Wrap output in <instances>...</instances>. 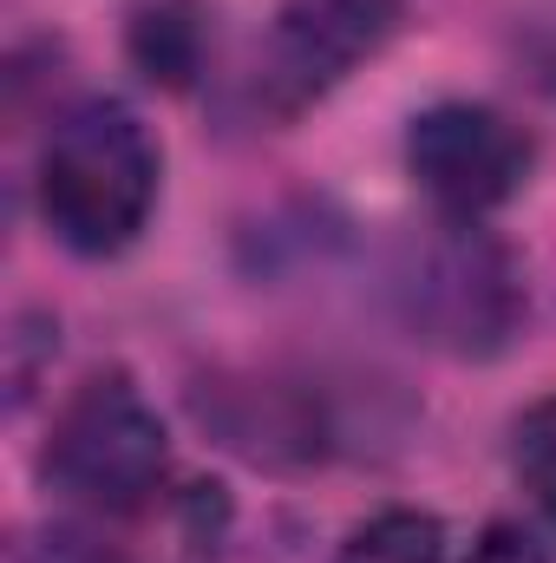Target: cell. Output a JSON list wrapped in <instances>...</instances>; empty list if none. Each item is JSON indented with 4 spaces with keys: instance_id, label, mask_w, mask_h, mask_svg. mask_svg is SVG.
Instances as JSON below:
<instances>
[{
    "instance_id": "9c48e42d",
    "label": "cell",
    "mask_w": 556,
    "mask_h": 563,
    "mask_svg": "<svg viewBox=\"0 0 556 563\" xmlns=\"http://www.w3.org/2000/svg\"><path fill=\"white\" fill-rule=\"evenodd\" d=\"M20 563H119V551L112 544H99V538H86V531H46L40 544H26L20 551Z\"/></svg>"
},
{
    "instance_id": "6da1fadb",
    "label": "cell",
    "mask_w": 556,
    "mask_h": 563,
    "mask_svg": "<svg viewBox=\"0 0 556 563\" xmlns=\"http://www.w3.org/2000/svg\"><path fill=\"white\" fill-rule=\"evenodd\" d=\"M157 203V139L125 99L73 106L40 151V217L73 256H119Z\"/></svg>"
},
{
    "instance_id": "ba28073f",
    "label": "cell",
    "mask_w": 556,
    "mask_h": 563,
    "mask_svg": "<svg viewBox=\"0 0 556 563\" xmlns=\"http://www.w3.org/2000/svg\"><path fill=\"white\" fill-rule=\"evenodd\" d=\"M511 465H518V485L531 492V505L556 525V394L511 426Z\"/></svg>"
},
{
    "instance_id": "3957f363",
    "label": "cell",
    "mask_w": 556,
    "mask_h": 563,
    "mask_svg": "<svg viewBox=\"0 0 556 563\" xmlns=\"http://www.w3.org/2000/svg\"><path fill=\"white\" fill-rule=\"evenodd\" d=\"M400 314L419 341L445 354H498L524 321V282L504 243H491L478 223H445L425 236L400 269Z\"/></svg>"
},
{
    "instance_id": "52a82bcc",
    "label": "cell",
    "mask_w": 556,
    "mask_h": 563,
    "mask_svg": "<svg viewBox=\"0 0 556 563\" xmlns=\"http://www.w3.org/2000/svg\"><path fill=\"white\" fill-rule=\"evenodd\" d=\"M334 563H445V525L432 511H413V505L374 511L367 525L347 531Z\"/></svg>"
},
{
    "instance_id": "277c9868",
    "label": "cell",
    "mask_w": 556,
    "mask_h": 563,
    "mask_svg": "<svg viewBox=\"0 0 556 563\" xmlns=\"http://www.w3.org/2000/svg\"><path fill=\"white\" fill-rule=\"evenodd\" d=\"M407 170H413L419 190L445 217L478 223L485 210H498V203L518 197V184L531 170V139L504 112L452 99V106H432V112L413 119V132H407Z\"/></svg>"
},
{
    "instance_id": "8992f818",
    "label": "cell",
    "mask_w": 556,
    "mask_h": 563,
    "mask_svg": "<svg viewBox=\"0 0 556 563\" xmlns=\"http://www.w3.org/2000/svg\"><path fill=\"white\" fill-rule=\"evenodd\" d=\"M125 46H132V66H138L151 86L184 92L203 73V46H210L203 7L197 0H151L138 20H132V40Z\"/></svg>"
},
{
    "instance_id": "5b68a950",
    "label": "cell",
    "mask_w": 556,
    "mask_h": 563,
    "mask_svg": "<svg viewBox=\"0 0 556 563\" xmlns=\"http://www.w3.org/2000/svg\"><path fill=\"white\" fill-rule=\"evenodd\" d=\"M400 20V0H288L263 53V92L301 112L334 79H347Z\"/></svg>"
},
{
    "instance_id": "7a4b0ae2",
    "label": "cell",
    "mask_w": 556,
    "mask_h": 563,
    "mask_svg": "<svg viewBox=\"0 0 556 563\" xmlns=\"http://www.w3.org/2000/svg\"><path fill=\"white\" fill-rule=\"evenodd\" d=\"M170 472V439L157 407L125 374H92L46 432L40 478L46 492L86 505V511H138Z\"/></svg>"
},
{
    "instance_id": "30bf717a",
    "label": "cell",
    "mask_w": 556,
    "mask_h": 563,
    "mask_svg": "<svg viewBox=\"0 0 556 563\" xmlns=\"http://www.w3.org/2000/svg\"><path fill=\"white\" fill-rule=\"evenodd\" d=\"M471 563H551V558L524 525H485V538L471 544Z\"/></svg>"
}]
</instances>
